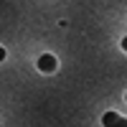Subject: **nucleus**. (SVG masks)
<instances>
[{"label": "nucleus", "instance_id": "f257e3e1", "mask_svg": "<svg viewBox=\"0 0 127 127\" xmlns=\"http://www.w3.org/2000/svg\"><path fill=\"white\" fill-rule=\"evenodd\" d=\"M102 125H104V127H127V120L120 117L117 112H107V114L102 117Z\"/></svg>", "mask_w": 127, "mask_h": 127}, {"label": "nucleus", "instance_id": "f03ea898", "mask_svg": "<svg viewBox=\"0 0 127 127\" xmlns=\"http://www.w3.org/2000/svg\"><path fill=\"white\" fill-rule=\"evenodd\" d=\"M38 69H41V71H46V74L56 71V56H51V54H43V56L38 59Z\"/></svg>", "mask_w": 127, "mask_h": 127}, {"label": "nucleus", "instance_id": "7ed1b4c3", "mask_svg": "<svg viewBox=\"0 0 127 127\" xmlns=\"http://www.w3.org/2000/svg\"><path fill=\"white\" fill-rule=\"evenodd\" d=\"M122 48H125V51H127V36H125V38H122Z\"/></svg>", "mask_w": 127, "mask_h": 127}, {"label": "nucleus", "instance_id": "20e7f679", "mask_svg": "<svg viewBox=\"0 0 127 127\" xmlns=\"http://www.w3.org/2000/svg\"><path fill=\"white\" fill-rule=\"evenodd\" d=\"M5 59V48H0V61H3Z\"/></svg>", "mask_w": 127, "mask_h": 127}]
</instances>
